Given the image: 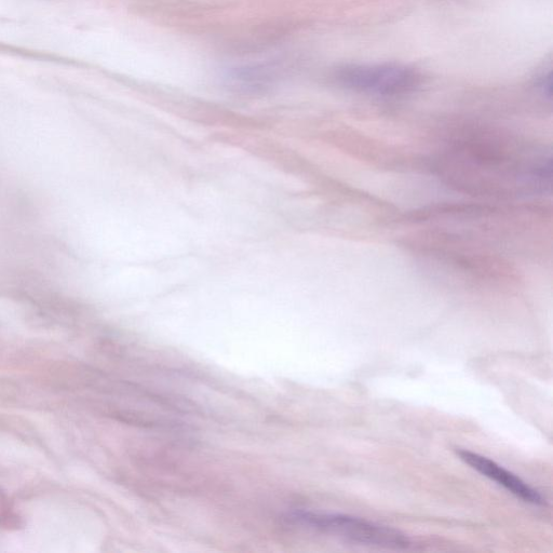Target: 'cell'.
<instances>
[{
    "instance_id": "6da1fadb",
    "label": "cell",
    "mask_w": 553,
    "mask_h": 553,
    "mask_svg": "<svg viewBox=\"0 0 553 553\" xmlns=\"http://www.w3.org/2000/svg\"><path fill=\"white\" fill-rule=\"evenodd\" d=\"M291 521L308 526L323 533L347 539L361 545L385 548H407L410 539L402 532L375 524L363 519L331 514H314V512H295Z\"/></svg>"
},
{
    "instance_id": "7a4b0ae2",
    "label": "cell",
    "mask_w": 553,
    "mask_h": 553,
    "mask_svg": "<svg viewBox=\"0 0 553 553\" xmlns=\"http://www.w3.org/2000/svg\"><path fill=\"white\" fill-rule=\"evenodd\" d=\"M337 80L349 88L376 96H400L421 84V76L407 66L349 65L336 74Z\"/></svg>"
},
{
    "instance_id": "3957f363",
    "label": "cell",
    "mask_w": 553,
    "mask_h": 553,
    "mask_svg": "<svg viewBox=\"0 0 553 553\" xmlns=\"http://www.w3.org/2000/svg\"><path fill=\"white\" fill-rule=\"evenodd\" d=\"M457 454L461 457V460L471 468H474L480 472L481 475L502 485L503 488L522 499L525 503L538 506L545 504L543 496L531 488L528 483H525L504 467L489 460L488 457L470 451H457Z\"/></svg>"
}]
</instances>
